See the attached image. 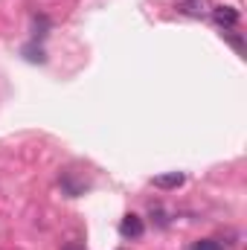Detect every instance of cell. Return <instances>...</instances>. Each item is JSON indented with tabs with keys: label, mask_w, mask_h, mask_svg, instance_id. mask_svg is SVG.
Segmentation results:
<instances>
[{
	"label": "cell",
	"mask_w": 247,
	"mask_h": 250,
	"mask_svg": "<svg viewBox=\"0 0 247 250\" xmlns=\"http://www.w3.org/2000/svg\"><path fill=\"white\" fill-rule=\"evenodd\" d=\"M212 18H215V23L221 26V29H233L236 23H239V9L236 6H212V12H209Z\"/></svg>",
	"instance_id": "cell-1"
},
{
	"label": "cell",
	"mask_w": 247,
	"mask_h": 250,
	"mask_svg": "<svg viewBox=\"0 0 247 250\" xmlns=\"http://www.w3.org/2000/svg\"><path fill=\"white\" fill-rule=\"evenodd\" d=\"M120 233H123V239H140V236L145 233V224H143V218H140V215L128 212L123 221H120Z\"/></svg>",
	"instance_id": "cell-2"
},
{
	"label": "cell",
	"mask_w": 247,
	"mask_h": 250,
	"mask_svg": "<svg viewBox=\"0 0 247 250\" xmlns=\"http://www.w3.org/2000/svg\"><path fill=\"white\" fill-rule=\"evenodd\" d=\"M157 189H178L186 184V175L184 172H169V175H157L154 181H151Z\"/></svg>",
	"instance_id": "cell-3"
},
{
	"label": "cell",
	"mask_w": 247,
	"mask_h": 250,
	"mask_svg": "<svg viewBox=\"0 0 247 250\" xmlns=\"http://www.w3.org/2000/svg\"><path fill=\"white\" fill-rule=\"evenodd\" d=\"M181 12L192 15V18H204V15L212 12V3H209V0H184V3H181Z\"/></svg>",
	"instance_id": "cell-4"
},
{
	"label": "cell",
	"mask_w": 247,
	"mask_h": 250,
	"mask_svg": "<svg viewBox=\"0 0 247 250\" xmlns=\"http://www.w3.org/2000/svg\"><path fill=\"white\" fill-rule=\"evenodd\" d=\"M189 250H227V248H224V242H218V239H201V242H195Z\"/></svg>",
	"instance_id": "cell-5"
},
{
	"label": "cell",
	"mask_w": 247,
	"mask_h": 250,
	"mask_svg": "<svg viewBox=\"0 0 247 250\" xmlns=\"http://www.w3.org/2000/svg\"><path fill=\"white\" fill-rule=\"evenodd\" d=\"M23 56H26V62H38V64H44V62H47V59H44V50H41V47L35 50V44L23 47Z\"/></svg>",
	"instance_id": "cell-6"
},
{
	"label": "cell",
	"mask_w": 247,
	"mask_h": 250,
	"mask_svg": "<svg viewBox=\"0 0 247 250\" xmlns=\"http://www.w3.org/2000/svg\"><path fill=\"white\" fill-rule=\"evenodd\" d=\"M224 38H227V41H230V44H233V47H236V53H239V56H242V53H245V41H242V38H239V35H233V32H230V29H224Z\"/></svg>",
	"instance_id": "cell-7"
},
{
	"label": "cell",
	"mask_w": 247,
	"mask_h": 250,
	"mask_svg": "<svg viewBox=\"0 0 247 250\" xmlns=\"http://www.w3.org/2000/svg\"><path fill=\"white\" fill-rule=\"evenodd\" d=\"M62 250H84V245H76V242H70V245H64Z\"/></svg>",
	"instance_id": "cell-8"
}]
</instances>
